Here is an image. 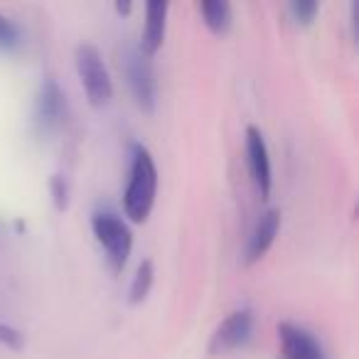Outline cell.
I'll list each match as a JSON object with an SVG mask.
<instances>
[{
    "label": "cell",
    "instance_id": "obj_1",
    "mask_svg": "<svg viewBox=\"0 0 359 359\" xmlns=\"http://www.w3.org/2000/svg\"><path fill=\"white\" fill-rule=\"evenodd\" d=\"M155 192H158V168L153 155L143 145H133L128 187L123 195L126 217L135 224H143L155 205Z\"/></svg>",
    "mask_w": 359,
    "mask_h": 359
},
{
    "label": "cell",
    "instance_id": "obj_2",
    "mask_svg": "<svg viewBox=\"0 0 359 359\" xmlns=\"http://www.w3.org/2000/svg\"><path fill=\"white\" fill-rule=\"evenodd\" d=\"M74 65L89 104L94 109H106L111 104V99H114V81H111L101 52L94 45L84 42V45L76 47Z\"/></svg>",
    "mask_w": 359,
    "mask_h": 359
},
{
    "label": "cell",
    "instance_id": "obj_3",
    "mask_svg": "<svg viewBox=\"0 0 359 359\" xmlns=\"http://www.w3.org/2000/svg\"><path fill=\"white\" fill-rule=\"evenodd\" d=\"M91 229H94L101 249L106 251V259H109L114 273H121L123 266L128 264L130 249H133V234H130L128 224L114 212H96L91 217Z\"/></svg>",
    "mask_w": 359,
    "mask_h": 359
},
{
    "label": "cell",
    "instance_id": "obj_4",
    "mask_svg": "<svg viewBox=\"0 0 359 359\" xmlns=\"http://www.w3.org/2000/svg\"><path fill=\"white\" fill-rule=\"evenodd\" d=\"M123 72L128 76V86L133 91L138 109L150 114L155 109V96H158V84H155V72L153 65H150V57L140 47H128L123 55Z\"/></svg>",
    "mask_w": 359,
    "mask_h": 359
},
{
    "label": "cell",
    "instance_id": "obj_5",
    "mask_svg": "<svg viewBox=\"0 0 359 359\" xmlns=\"http://www.w3.org/2000/svg\"><path fill=\"white\" fill-rule=\"evenodd\" d=\"M251 332H254V313L246 308L234 310V313L222 320V325L215 330L207 352H210V357H224V354L236 352V349H241L249 342Z\"/></svg>",
    "mask_w": 359,
    "mask_h": 359
},
{
    "label": "cell",
    "instance_id": "obj_6",
    "mask_svg": "<svg viewBox=\"0 0 359 359\" xmlns=\"http://www.w3.org/2000/svg\"><path fill=\"white\" fill-rule=\"evenodd\" d=\"M278 359H327L310 330L293 323L278 325Z\"/></svg>",
    "mask_w": 359,
    "mask_h": 359
},
{
    "label": "cell",
    "instance_id": "obj_7",
    "mask_svg": "<svg viewBox=\"0 0 359 359\" xmlns=\"http://www.w3.org/2000/svg\"><path fill=\"white\" fill-rule=\"evenodd\" d=\"M246 163H249L251 177L259 187L261 197H269L271 185H273V170H271L269 145H266L264 133L256 126L246 128Z\"/></svg>",
    "mask_w": 359,
    "mask_h": 359
},
{
    "label": "cell",
    "instance_id": "obj_8",
    "mask_svg": "<svg viewBox=\"0 0 359 359\" xmlns=\"http://www.w3.org/2000/svg\"><path fill=\"white\" fill-rule=\"evenodd\" d=\"M67 111V101L65 94H62L60 84H57L52 76H47L40 84V91H37L35 99V123L42 133H52V130L60 128L62 118H65Z\"/></svg>",
    "mask_w": 359,
    "mask_h": 359
},
{
    "label": "cell",
    "instance_id": "obj_9",
    "mask_svg": "<svg viewBox=\"0 0 359 359\" xmlns=\"http://www.w3.org/2000/svg\"><path fill=\"white\" fill-rule=\"evenodd\" d=\"M278 229H280V212L278 210L264 212L259 224H256L254 234H251V239H249V249H246V261H249V264L264 259L266 251L273 246L276 236H278Z\"/></svg>",
    "mask_w": 359,
    "mask_h": 359
},
{
    "label": "cell",
    "instance_id": "obj_10",
    "mask_svg": "<svg viewBox=\"0 0 359 359\" xmlns=\"http://www.w3.org/2000/svg\"><path fill=\"white\" fill-rule=\"evenodd\" d=\"M168 3H148L145 6V30L140 40V50L148 57L163 47L165 42V20H168Z\"/></svg>",
    "mask_w": 359,
    "mask_h": 359
},
{
    "label": "cell",
    "instance_id": "obj_11",
    "mask_svg": "<svg viewBox=\"0 0 359 359\" xmlns=\"http://www.w3.org/2000/svg\"><path fill=\"white\" fill-rule=\"evenodd\" d=\"M200 13H202V18H205V25L210 27L215 35L229 32L231 20H234L229 3H224V0H205L200 6Z\"/></svg>",
    "mask_w": 359,
    "mask_h": 359
},
{
    "label": "cell",
    "instance_id": "obj_12",
    "mask_svg": "<svg viewBox=\"0 0 359 359\" xmlns=\"http://www.w3.org/2000/svg\"><path fill=\"white\" fill-rule=\"evenodd\" d=\"M153 278H155L153 261L145 259L143 264L138 266V271H135V276H133V283H130V295H128L130 305H138L148 298L150 288H153Z\"/></svg>",
    "mask_w": 359,
    "mask_h": 359
},
{
    "label": "cell",
    "instance_id": "obj_13",
    "mask_svg": "<svg viewBox=\"0 0 359 359\" xmlns=\"http://www.w3.org/2000/svg\"><path fill=\"white\" fill-rule=\"evenodd\" d=\"M20 47V30L13 20H8L6 15H0V50L13 52Z\"/></svg>",
    "mask_w": 359,
    "mask_h": 359
},
{
    "label": "cell",
    "instance_id": "obj_14",
    "mask_svg": "<svg viewBox=\"0 0 359 359\" xmlns=\"http://www.w3.org/2000/svg\"><path fill=\"white\" fill-rule=\"evenodd\" d=\"M320 6L315 3V0H293L290 3V13H293V18L298 22H303V25H310V22L315 20V15H318Z\"/></svg>",
    "mask_w": 359,
    "mask_h": 359
},
{
    "label": "cell",
    "instance_id": "obj_15",
    "mask_svg": "<svg viewBox=\"0 0 359 359\" xmlns=\"http://www.w3.org/2000/svg\"><path fill=\"white\" fill-rule=\"evenodd\" d=\"M50 190H52V200H55V207L60 212L67 210V202H69V190H67V180L62 175H55L50 180Z\"/></svg>",
    "mask_w": 359,
    "mask_h": 359
},
{
    "label": "cell",
    "instance_id": "obj_16",
    "mask_svg": "<svg viewBox=\"0 0 359 359\" xmlns=\"http://www.w3.org/2000/svg\"><path fill=\"white\" fill-rule=\"evenodd\" d=\"M22 342H25V337H22L20 330L11 327V325L0 323V344H6V347L11 349H20Z\"/></svg>",
    "mask_w": 359,
    "mask_h": 359
},
{
    "label": "cell",
    "instance_id": "obj_17",
    "mask_svg": "<svg viewBox=\"0 0 359 359\" xmlns=\"http://www.w3.org/2000/svg\"><path fill=\"white\" fill-rule=\"evenodd\" d=\"M116 11H118L121 15H128V13H130V3H118V6H116Z\"/></svg>",
    "mask_w": 359,
    "mask_h": 359
}]
</instances>
